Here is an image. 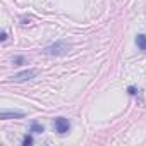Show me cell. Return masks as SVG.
I'll return each mask as SVG.
<instances>
[{"label": "cell", "instance_id": "obj_4", "mask_svg": "<svg viewBox=\"0 0 146 146\" xmlns=\"http://www.w3.org/2000/svg\"><path fill=\"white\" fill-rule=\"evenodd\" d=\"M23 117H24V113L16 112V110H4L0 113V119H4V120H7V119H23Z\"/></svg>", "mask_w": 146, "mask_h": 146}, {"label": "cell", "instance_id": "obj_7", "mask_svg": "<svg viewBox=\"0 0 146 146\" xmlns=\"http://www.w3.org/2000/svg\"><path fill=\"white\" fill-rule=\"evenodd\" d=\"M23 144H24V146L33 144V137H31V136H24V137H23Z\"/></svg>", "mask_w": 146, "mask_h": 146}, {"label": "cell", "instance_id": "obj_3", "mask_svg": "<svg viewBox=\"0 0 146 146\" xmlns=\"http://www.w3.org/2000/svg\"><path fill=\"white\" fill-rule=\"evenodd\" d=\"M55 131L58 132V134H65L67 131H69V127H70V124H69V120L67 119H64V117H58V119H55Z\"/></svg>", "mask_w": 146, "mask_h": 146}, {"label": "cell", "instance_id": "obj_8", "mask_svg": "<svg viewBox=\"0 0 146 146\" xmlns=\"http://www.w3.org/2000/svg\"><path fill=\"white\" fill-rule=\"evenodd\" d=\"M24 64V57H14V65H21Z\"/></svg>", "mask_w": 146, "mask_h": 146}, {"label": "cell", "instance_id": "obj_2", "mask_svg": "<svg viewBox=\"0 0 146 146\" xmlns=\"http://www.w3.org/2000/svg\"><path fill=\"white\" fill-rule=\"evenodd\" d=\"M36 74H38V70H35V69H28V70H23V72H19V74H16V76L12 78V81H14V83L29 81V79L36 78Z\"/></svg>", "mask_w": 146, "mask_h": 146}, {"label": "cell", "instance_id": "obj_6", "mask_svg": "<svg viewBox=\"0 0 146 146\" xmlns=\"http://www.w3.org/2000/svg\"><path fill=\"white\" fill-rule=\"evenodd\" d=\"M29 131H31V132H36V134H40V132H43V131H45V127H43L41 124H38V122H31V127H29Z\"/></svg>", "mask_w": 146, "mask_h": 146}, {"label": "cell", "instance_id": "obj_5", "mask_svg": "<svg viewBox=\"0 0 146 146\" xmlns=\"http://www.w3.org/2000/svg\"><path fill=\"white\" fill-rule=\"evenodd\" d=\"M136 45L139 46V50L146 52V36L144 35H137L136 36Z\"/></svg>", "mask_w": 146, "mask_h": 146}, {"label": "cell", "instance_id": "obj_1", "mask_svg": "<svg viewBox=\"0 0 146 146\" xmlns=\"http://www.w3.org/2000/svg\"><path fill=\"white\" fill-rule=\"evenodd\" d=\"M67 50H69V45H67L65 41H57V43H53V45L45 46L41 52H43L45 55H65Z\"/></svg>", "mask_w": 146, "mask_h": 146}, {"label": "cell", "instance_id": "obj_10", "mask_svg": "<svg viewBox=\"0 0 146 146\" xmlns=\"http://www.w3.org/2000/svg\"><path fill=\"white\" fill-rule=\"evenodd\" d=\"M0 40H2V41H5V40H7V33H5V31L0 35Z\"/></svg>", "mask_w": 146, "mask_h": 146}, {"label": "cell", "instance_id": "obj_9", "mask_svg": "<svg viewBox=\"0 0 146 146\" xmlns=\"http://www.w3.org/2000/svg\"><path fill=\"white\" fill-rule=\"evenodd\" d=\"M127 91H129V95H136V93H137V90H136L134 86H129V90H127Z\"/></svg>", "mask_w": 146, "mask_h": 146}]
</instances>
